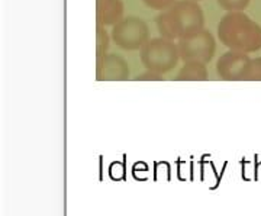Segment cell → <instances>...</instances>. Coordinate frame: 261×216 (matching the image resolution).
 <instances>
[{
  "label": "cell",
  "mask_w": 261,
  "mask_h": 216,
  "mask_svg": "<svg viewBox=\"0 0 261 216\" xmlns=\"http://www.w3.org/2000/svg\"><path fill=\"white\" fill-rule=\"evenodd\" d=\"M161 37L178 41L205 28V15L196 0H176L155 18Z\"/></svg>",
  "instance_id": "1"
},
{
  "label": "cell",
  "mask_w": 261,
  "mask_h": 216,
  "mask_svg": "<svg viewBox=\"0 0 261 216\" xmlns=\"http://www.w3.org/2000/svg\"><path fill=\"white\" fill-rule=\"evenodd\" d=\"M218 38L233 51L251 54L261 49V26L243 10L228 12L219 20Z\"/></svg>",
  "instance_id": "2"
},
{
  "label": "cell",
  "mask_w": 261,
  "mask_h": 216,
  "mask_svg": "<svg viewBox=\"0 0 261 216\" xmlns=\"http://www.w3.org/2000/svg\"><path fill=\"white\" fill-rule=\"evenodd\" d=\"M142 66L149 71L166 74L177 66L180 60L177 44L173 39L160 37L149 39L140 49Z\"/></svg>",
  "instance_id": "3"
},
{
  "label": "cell",
  "mask_w": 261,
  "mask_h": 216,
  "mask_svg": "<svg viewBox=\"0 0 261 216\" xmlns=\"http://www.w3.org/2000/svg\"><path fill=\"white\" fill-rule=\"evenodd\" d=\"M112 41L125 51H137L149 41L148 23L137 16L122 18L112 28Z\"/></svg>",
  "instance_id": "4"
},
{
  "label": "cell",
  "mask_w": 261,
  "mask_h": 216,
  "mask_svg": "<svg viewBox=\"0 0 261 216\" xmlns=\"http://www.w3.org/2000/svg\"><path fill=\"white\" fill-rule=\"evenodd\" d=\"M180 58L187 61H199L207 64L215 56L216 42L214 35L207 29H200L187 37L180 38L177 41Z\"/></svg>",
  "instance_id": "5"
},
{
  "label": "cell",
  "mask_w": 261,
  "mask_h": 216,
  "mask_svg": "<svg viewBox=\"0 0 261 216\" xmlns=\"http://www.w3.org/2000/svg\"><path fill=\"white\" fill-rule=\"evenodd\" d=\"M251 60L247 52L229 49L216 61V73L226 82H241L248 78Z\"/></svg>",
  "instance_id": "6"
},
{
  "label": "cell",
  "mask_w": 261,
  "mask_h": 216,
  "mask_svg": "<svg viewBox=\"0 0 261 216\" xmlns=\"http://www.w3.org/2000/svg\"><path fill=\"white\" fill-rule=\"evenodd\" d=\"M96 78L99 82H123L129 78V66L123 57L105 54L96 58Z\"/></svg>",
  "instance_id": "7"
},
{
  "label": "cell",
  "mask_w": 261,
  "mask_h": 216,
  "mask_svg": "<svg viewBox=\"0 0 261 216\" xmlns=\"http://www.w3.org/2000/svg\"><path fill=\"white\" fill-rule=\"evenodd\" d=\"M122 0H96V20L100 26H113L123 18Z\"/></svg>",
  "instance_id": "8"
},
{
  "label": "cell",
  "mask_w": 261,
  "mask_h": 216,
  "mask_svg": "<svg viewBox=\"0 0 261 216\" xmlns=\"http://www.w3.org/2000/svg\"><path fill=\"white\" fill-rule=\"evenodd\" d=\"M207 68L205 63L199 61H187L180 68L176 80L177 82H205L207 80Z\"/></svg>",
  "instance_id": "9"
},
{
  "label": "cell",
  "mask_w": 261,
  "mask_h": 216,
  "mask_svg": "<svg viewBox=\"0 0 261 216\" xmlns=\"http://www.w3.org/2000/svg\"><path fill=\"white\" fill-rule=\"evenodd\" d=\"M109 42H111V38L108 35L105 26L97 25V28H96V58H100L105 54H108Z\"/></svg>",
  "instance_id": "10"
},
{
  "label": "cell",
  "mask_w": 261,
  "mask_h": 216,
  "mask_svg": "<svg viewBox=\"0 0 261 216\" xmlns=\"http://www.w3.org/2000/svg\"><path fill=\"white\" fill-rule=\"evenodd\" d=\"M221 9L228 10V12H240V10L247 9L251 0H216Z\"/></svg>",
  "instance_id": "11"
},
{
  "label": "cell",
  "mask_w": 261,
  "mask_h": 216,
  "mask_svg": "<svg viewBox=\"0 0 261 216\" xmlns=\"http://www.w3.org/2000/svg\"><path fill=\"white\" fill-rule=\"evenodd\" d=\"M247 82H261V57L252 58Z\"/></svg>",
  "instance_id": "12"
},
{
  "label": "cell",
  "mask_w": 261,
  "mask_h": 216,
  "mask_svg": "<svg viewBox=\"0 0 261 216\" xmlns=\"http://www.w3.org/2000/svg\"><path fill=\"white\" fill-rule=\"evenodd\" d=\"M144 2V5L145 6H148L149 9H154V10H164L170 8L176 0H142Z\"/></svg>",
  "instance_id": "13"
},
{
  "label": "cell",
  "mask_w": 261,
  "mask_h": 216,
  "mask_svg": "<svg viewBox=\"0 0 261 216\" xmlns=\"http://www.w3.org/2000/svg\"><path fill=\"white\" fill-rule=\"evenodd\" d=\"M135 82H160V80H163V74H159V73H154V71H147V73H144V74L137 75L135 78H134Z\"/></svg>",
  "instance_id": "14"
},
{
  "label": "cell",
  "mask_w": 261,
  "mask_h": 216,
  "mask_svg": "<svg viewBox=\"0 0 261 216\" xmlns=\"http://www.w3.org/2000/svg\"><path fill=\"white\" fill-rule=\"evenodd\" d=\"M196 2H199V0H196Z\"/></svg>",
  "instance_id": "15"
}]
</instances>
